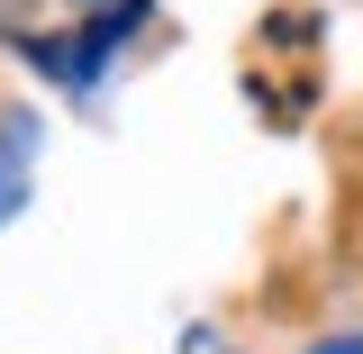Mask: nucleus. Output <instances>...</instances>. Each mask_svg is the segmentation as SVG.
Segmentation results:
<instances>
[{"label":"nucleus","mask_w":363,"mask_h":354,"mask_svg":"<svg viewBox=\"0 0 363 354\" xmlns=\"http://www.w3.org/2000/svg\"><path fill=\"white\" fill-rule=\"evenodd\" d=\"M37 182V109H0V219H18Z\"/></svg>","instance_id":"1"},{"label":"nucleus","mask_w":363,"mask_h":354,"mask_svg":"<svg viewBox=\"0 0 363 354\" xmlns=\"http://www.w3.org/2000/svg\"><path fill=\"white\" fill-rule=\"evenodd\" d=\"M318 354H363V336H318Z\"/></svg>","instance_id":"2"}]
</instances>
